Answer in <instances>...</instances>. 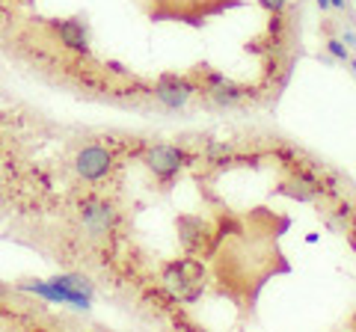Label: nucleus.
Returning <instances> with one entry per match:
<instances>
[{
  "mask_svg": "<svg viewBox=\"0 0 356 332\" xmlns=\"http://www.w3.org/2000/svg\"><path fill=\"white\" fill-rule=\"evenodd\" d=\"M163 285L178 303H196L205 291V267L199 258H178L166 264Z\"/></svg>",
  "mask_w": 356,
  "mask_h": 332,
  "instance_id": "obj_1",
  "label": "nucleus"
},
{
  "mask_svg": "<svg viewBox=\"0 0 356 332\" xmlns=\"http://www.w3.org/2000/svg\"><path fill=\"white\" fill-rule=\"evenodd\" d=\"M143 163L158 175V179L170 181L172 175H178V169L187 163V151L178 146H152L146 154H143Z\"/></svg>",
  "mask_w": 356,
  "mask_h": 332,
  "instance_id": "obj_2",
  "label": "nucleus"
},
{
  "mask_svg": "<svg viewBox=\"0 0 356 332\" xmlns=\"http://www.w3.org/2000/svg\"><path fill=\"white\" fill-rule=\"evenodd\" d=\"M110 166H113V154L104 146H86L77 151V158H74V169L86 181H102L110 172Z\"/></svg>",
  "mask_w": 356,
  "mask_h": 332,
  "instance_id": "obj_3",
  "label": "nucleus"
},
{
  "mask_svg": "<svg viewBox=\"0 0 356 332\" xmlns=\"http://www.w3.org/2000/svg\"><path fill=\"white\" fill-rule=\"evenodd\" d=\"M175 226H178V238H181L187 252L202 256V252L211 247V235H214V231H211V226L205 223V219H199V217H178Z\"/></svg>",
  "mask_w": 356,
  "mask_h": 332,
  "instance_id": "obj_4",
  "label": "nucleus"
},
{
  "mask_svg": "<svg viewBox=\"0 0 356 332\" xmlns=\"http://www.w3.org/2000/svg\"><path fill=\"white\" fill-rule=\"evenodd\" d=\"M191 95H193V83L184 81V77H178V74H163L161 81L154 83V98L170 110L184 107L191 101Z\"/></svg>",
  "mask_w": 356,
  "mask_h": 332,
  "instance_id": "obj_5",
  "label": "nucleus"
},
{
  "mask_svg": "<svg viewBox=\"0 0 356 332\" xmlns=\"http://www.w3.org/2000/svg\"><path fill=\"white\" fill-rule=\"evenodd\" d=\"M24 291H33L36 297H44L48 303H63V306H74V308H89V300H92V297H86V294L65 291V288L54 285L51 279L48 282H27Z\"/></svg>",
  "mask_w": 356,
  "mask_h": 332,
  "instance_id": "obj_6",
  "label": "nucleus"
},
{
  "mask_svg": "<svg viewBox=\"0 0 356 332\" xmlns=\"http://www.w3.org/2000/svg\"><path fill=\"white\" fill-rule=\"evenodd\" d=\"M54 33L60 36V42L69 51L77 53H89V36H86V27L81 24L77 18H63V21H54Z\"/></svg>",
  "mask_w": 356,
  "mask_h": 332,
  "instance_id": "obj_7",
  "label": "nucleus"
},
{
  "mask_svg": "<svg viewBox=\"0 0 356 332\" xmlns=\"http://www.w3.org/2000/svg\"><path fill=\"white\" fill-rule=\"evenodd\" d=\"M83 223L92 229L95 235H104V231L116 223L113 205H107V202H83Z\"/></svg>",
  "mask_w": 356,
  "mask_h": 332,
  "instance_id": "obj_8",
  "label": "nucleus"
},
{
  "mask_svg": "<svg viewBox=\"0 0 356 332\" xmlns=\"http://www.w3.org/2000/svg\"><path fill=\"white\" fill-rule=\"evenodd\" d=\"M51 282H54V285H60V288H65V291H74V294H86V297H92V282H89L86 276L63 273V276H54Z\"/></svg>",
  "mask_w": 356,
  "mask_h": 332,
  "instance_id": "obj_9",
  "label": "nucleus"
},
{
  "mask_svg": "<svg viewBox=\"0 0 356 332\" xmlns=\"http://www.w3.org/2000/svg\"><path fill=\"white\" fill-rule=\"evenodd\" d=\"M327 48H330V53H332L336 60H348V45H344L341 39H330Z\"/></svg>",
  "mask_w": 356,
  "mask_h": 332,
  "instance_id": "obj_10",
  "label": "nucleus"
},
{
  "mask_svg": "<svg viewBox=\"0 0 356 332\" xmlns=\"http://www.w3.org/2000/svg\"><path fill=\"white\" fill-rule=\"evenodd\" d=\"M259 3L267 9V13H273V15H280L285 9V0H259Z\"/></svg>",
  "mask_w": 356,
  "mask_h": 332,
  "instance_id": "obj_11",
  "label": "nucleus"
},
{
  "mask_svg": "<svg viewBox=\"0 0 356 332\" xmlns=\"http://www.w3.org/2000/svg\"><path fill=\"white\" fill-rule=\"evenodd\" d=\"M315 3H318L321 9H330V0H315Z\"/></svg>",
  "mask_w": 356,
  "mask_h": 332,
  "instance_id": "obj_12",
  "label": "nucleus"
},
{
  "mask_svg": "<svg viewBox=\"0 0 356 332\" xmlns=\"http://www.w3.org/2000/svg\"><path fill=\"white\" fill-rule=\"evenodd\" d=\"M330 6H336V9H341V6H344V0H330Z\"/></svg>",
  "mask_w": 356,
  "mask_h": 332,
  "instance_id": "obj_13",
  "label": "nucleus"
},
{
  "mask_svg": "<svg viewBox=\"0 0 356 332\" xmlns=\"http://www.w3.org/2000/svg\"><path fill=\"white\" fill-rule=\"evenodd\" d=\"M353 72H356V63H353Z\"/></svg>",
  "mask_w": 356,
  "mask_h": 332,
  "instance_id": "obj_14",
  "label": "nucleus"
}]
</instances>
